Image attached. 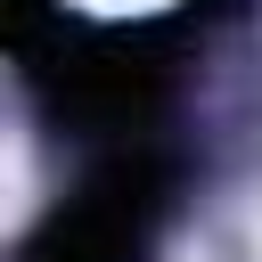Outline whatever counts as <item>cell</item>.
<instances>
[{"label": "cell", "instance_id": "obj_1", "mask_svg": "<svg viewBox=\"0 0 262 262\" xmlns=\"http://www.w3.org/2000/svg\"><path fill=\"white\" fill-rule=\"evenodd\" d=\"M82 8H98V16H156V8H172V0H82Z\"/></svg>", "mask_w": 262, "mask_h": 262}]
</instances>
